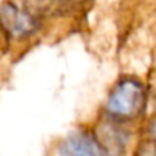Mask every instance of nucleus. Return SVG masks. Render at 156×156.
I'll return each mask as SVG.
<instances>
[{
	"label": "nucleus",
	"instance_id": "nucleus-2",
	"mask_svg": "<svg viewBox=\"0 0 156 156\" xmlns=\"http://www.w3.org/2000/svg\"><path fill=\"white\" fill-rule=\"evenodd\" d=\"M0 24L12 38H24L37 30L38 20L27 9L15 3H5L0 8Z\"/></svg>",
	"mask_w": 156,
	"mask_h": 156
},
{
	"label": "nucleus",
	"instance_id": "nucleus-3",
	"mask_svg": "<svg viewBox=\"0 0 156 156\" xmlns=\"http://www.w3.org/2000/svg\"><path fill=\"white\" fill-rule=\"evenodd\" d=\"M58 156H105V147L94 133L77 130L62 140Z\"/></svg>",
	"mask_w": 156,
	"mask_h": 156
},
{
	"label": "nucleus",
	"instance_id": "nucleus-4",
	"mask_svg": "<svg viewBox=\"0 0 156 156\" xmlns=\"http://www.w3.org/2000/svg\"><path fill=\"white\" fill-rule=\"evenodd\" d=\"M147 132H149L150 140H153V141L156 143V114L153 115V118H152L150 123H149V129H147Z\"/></svg>",
	"mask_w": 156,
	"mask_h": 156
},
{
	"label": "nucleus",
	"instance_id": "nucleus-1",
	"mask_svg": "<svg viewBox=\"0 0 156 156\" xmlns=\"http://www.w3.org/2000/svg\"><path fill=\"white\" fill-rule=\"evenodd\" d=\"M147 105L146 87L135 77H123L111 90L106 100V114L120 121L143 115Z\"/></svg>",
	"mask_w": 156,
	"mask_h": 156
}]
</instances>
